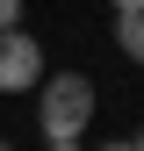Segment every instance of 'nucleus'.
<instances>
[{"label": "nucleus", "mask_w": 144, "mask_h": 151, "mask_svg": "<svg viewBox=\"0 0 144 151\" xmlns=\"http://www.w3.org/2000/svg\"><path fill=\"white\" fill-rule=\"evenodd\" d=\"M94 115H101V86H94V72H43V79H36V137H43V144L86 137Z\"/></svg>", "instance_id": "obj_1"}, {"label": "nucleus", "mask_w": 144, "mask_h": 151, "mask_svg": "<svg viewBox=\"0 0 144 151\" xmlns=\"http://www.w3.org/2000/svg\"><path fill=\"white\" fill-rule=\"evenodd\" d=\"M43 72H50V58L29 29H0V93H36Z\"/></svg>", "instance_id": "obj_2"}, {"label": "nucleus", "mask_w": 144, "mask_h": 151, "mask_svg": "<svg viewBox=\"0 0 144 151\" xmlns=\"http://www.w3.org/2000/svg\"><path fill=\"white\" fill-rule=\"evenodd\" d=\"M115 50L130 65H144V7H130V14H115Z\"/></svg>", "instance_id": "obj_3"}, {"label": "nucleus", "mask_w": 144, "mask_h": 151, "mask_svg": "<svg viewBox=\"0 0 144 151\" xmlns=\"http://www.w3.org/2000/svg\"><path fill=\"white\" fill-rule=\"evenodd\" d=\"M0 29H22V0H0Z\"/></svg>", "instance_id": "obj_4"}, {"label": "nucleus", "mask_w": 144, "mask_h": 151, "mask_svg": "<svg viewBox=\"0 0 144 151\" xmlns=\"http://www.w3.org/2000/svg\"><path fill=\"white\" fill-rule=\"evenodd\" d=\"M101 151H137V144H130V137H108V144H101Z\"/></svg>", "instance_id": "obj_5"}, {"label": "nucleus", "mask_w": 144, "mask_h": 151, "mask_svg": "<svg viewBox=\"0 0 144 151\" xmlns=\"http://www.w3.org/2000/svg\"><path fill=\"white\" fill-rule=\"evenodd\" d=\"M43 151H86V144H79V137H72V144H43Z\"/></svg>", "instance_id": "obj_6"}, {"label": "nucleus", "mask_w": 144, "mask_h": 151, "mask_svg": "<svg viewBox=\"0 0 144 151\" xmlns=\"http://www.w3.org/2000/svg\"><path fill=\"white\" fill-rule=\"evenodd\" d=\"M130 144H137V151H144V122H137V137H130Z\"/></svg>", "instance_id": "obj_7"}, {"label": "nucleus", "mask_w": 144, "mask_h": 151, "mask_svg": "<svg viewBox=\"0 0 144 151\" xmlns=\"http://www.w3.org/2000/svg\"><path fill=\"white\" fill-rule=\"evenodd\" d=\"M0 151H14V144H7V137H0Z\"/></svg>", "instance_id": "obj_8"}]
</instances>
